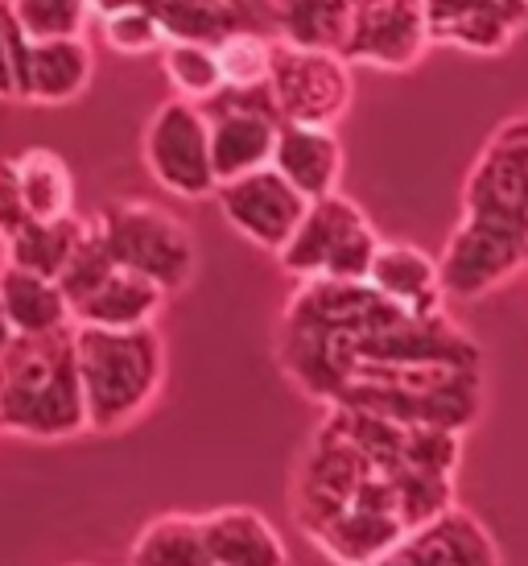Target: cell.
<instances>
[{"label": "cell", "mask_w": 528, "mask_h": 566, "mask_svg": "<svg viewBox=\"0 0 528 566\" xmlns=\"http://www.w3.org/2000/svg\"><path fill=\"white\" fill-rule=\"evenodd\" d=\"M140 161L157 187L178 199L190 203L211 199L215 166H211V128L202 104L170 95L140 133Z\"/></svg>", "instance_id": "9c48e42d"}, {"label": "cell", "mask_w": 528, "mask_h": 566, "mask_svg": "<svg viewBox=\"0 0 528 566\" xmlns=\"http://www.w3.org/2000/svg\"><path fill=\"white\" fill-rule=\"evenodd\" d=\"M92 75L95 50L87 42V33L30 38L21 104H30V108H66V104H75L78 95H87Z\"/></svg>", "instance_id": "2e32d148"}, {"label": "cell", "mask_w": 528, "mask_h": 566, "mask_svg": "<svg viewBox=\"0 0 528 566\" xmlns=\"http://www.w3.org/2000/svg\"><path fill=\"white\" fill-rule=\"evenodd\" d=\"M25 54H30V33L17 21L13 4L0 0V104H21Z\"/></svg>", "instance_id": "83f0119b"}, {"label": "cell", "mask_w": 528, "mask_h": 566, "mask_svg": "<svg viewBox=\"0 0 528 566\" xmlns=\"http://www.w3.org/2000/svg\"><path fill=\"white\" fill-rule=\"evenodd\" d=\"M207 128H211V166L219 178L268 166L273 142H277L281 116L273 108L268 87H223L207 104Z\"/></svg>", "instance_id": "5bb4252c"}, {"label": "cell", "mask_w": 528, "mask_h": 566, "mask_svg": "<svg viewBox=\"0 0 528 566\" xmlns=\"http://www.w3.org/2000/svg\"><path fill=\"white\" fill-rule=\"evenodd\" d=\"M30 207L21 199V187H17V170H13V158L0 161V244L9 237H17L25 223H30Z\"/></svg>", "instance_id": "f1b7e54d"}, {"label": "cell", "mask_w": 528, "mask_h": 566, "mask_svg": "<svg viewBox=\"0 0 528 566\" xmlns=\"http://www.w3.org/2000/svg\"><path fill=\"white\" fill-rule=\"evenodd\" d=\"M161 75L170 80L173 95L207 104L215 92H223V71H219L215 42L199 38H170L161 46Z\"/></svg>", "instance_id": "d4e9b609"}, {"label": "cell", "mask_w": 528, "mask_h": 566, "mask_svg": "<svg viewBox=\"0 0 528 566\" xmlns=\"http://www.w3.org/2000/svg\"><path fill=\"white\" fill-rule=\"evenodd\" d=\"M219 71H223V87H264L268 83V63H273V38H264L252 25L228 30L215 38Z\"/></svg>", "instance_id": "484cf974"}, {"label": "cell", "mask_w": 528, "mask_h": 566, "mask_svg": "<svg viewBox=\"0 0 528 566\" xmlns=\"http://www.w3.org/2000/svg\"><path fill=\"white\" fill-rule=\"evenodd\" d=\"M376 249L380 232L368 211L351 195L330 190L306 203L297 228L273 256L297 282H368Z\"/></svg>", "instance_id": "8992f818"}, {"label": "cell", "mask_w": 528, "mask_h": 566, "mask_svg": "<svg viewBox=\"0 0 528 566\" xmlns=\"http://www.w3.org/2000/svg\"><path fill=\"white\" fill-rule=\"evenodd\" d=\"M59 285L71 302V323H87V327H145V323H157L170 302L161 285L112 261L104 244L95 240L92 220L66 269L59 273Z\"/></svg>", "instance_id": "52a82bcc"}, {"label": "cell", "mask_w": 528, "mask_h": 566, "mask_svg": "<svg viewBox=\"0 0 528 566\" xmlns=\"http://www.w3.org/2000/svg\"><path fill=\"white\" fill-rule=\"evenodd\" d=\"M268 166L281 170V178H289L306 199H318V195H330V190L342 187L347 154H342V142L335 128L281 120Z\"/></svg>", "instance_id": "d6986e66"}, {"label": "cell", "mask_w": 528, "mask_h": 566, "mask_svg": "<svg viewBox=\"0 0 528 566\" xmlns=\"http://www.w3.org/2000/svg\"><path fill=\"white\" fill-rule=\"evenodd\" d=\"M264 87L273 95L281 120L335 128L356 99V66L347 63L339 50L294 46V42L277 38Z\"/></svg>", "instance_id": "ba28073f"}, {"label": "cell", "mask_w": 528, "mask_h": 566, "mask_svg": "<svg viewBox=\"0 0 528 566\" xmlns=\"http://www.w3.org/2000/svg\"><path fill=\"white\" fill-rule=\"evenodd\" d=\"M351 21V0H273V25L281 42L314 50H339Z\"/></svg>", "instance_id": "cb8c5ba5"}, {"label": "cell", "mask_w": 528, "mask_h": 566, "mask_svg": "<svg viewBox=\"0 0 528 566\" xmlns=\"http://www.w3.org/2000/svg\"><path fill=\"white\" fill-rule=\"evenodd\" d=\"M0 434L21 442H75L87 434L75 323L46 335H17L0 356Z\"/></svg>", "instance_id": "3957f363"}, {"label": "cell", "mask_w": 528, "mask_h": 566, "mask_svg": "<svg viewBox=\"0 0 528 566\" xmlns=\"http://www.w3.org/2000/svg\"><path fill=\"white\" fill-rule=\"evenodd\" d=\"M0 306L17 335H46L71 327V302L59 277L0 261Z\"/></svg>", "instance_id": "ffe728a7"}, {"label": "cell", "mask_w": 528, "mask_h": 566, "mask_svg": "<svg viewBox=\"0 0 528 566\" xmlns=\"http://www.w3.org/2000/svg\"><path fill=\"white\" fill-rule=\"evenodd\" d=\"M202 521V551L207 566H285L289 551L281 542L277 525L244 504H223L211 513H199Z\"/></svg>", "instance_id": "ac0fdd59"}, {"label": "cell", "mask_w": 528, "mask_h": 566, "mask_svg": "<svg viewBox=\"0 0 528 566\" xmlns=\"http://www.w3.org/2000/svg\"><path fill=\"white\" fill-rule=\"evenodd\" d=\"M75 364L87 434H120L157 406L170 373V352L157 323L145 327L75 323Z\"/></svg>", "instance_id": "277c9868"}, {"label": "cell", "mask_w": 528, "mask_h": 566, "mask_svg": "<svg viewBox=\"0 0 528 566\" xmlns=\"http://www.w3.org/2000/svg\"><path fill=\"white\" fill-rule=\"evenodd\" d=\"M87 232V216H63V220H30L17 237H9L0 244L4 261L33 273L59 277L71 261V252L78 249V240Z\"/></svg>", "instance_id": "7402d4cb"}, {"label": "cell", "mask_w": 528, "mask_h": 566, "mask_svg": "<svg viewBox=\"0 0 528 566\" xmlns=\"http://www.w3.org/2000/svg\"><path fill=\"white\" fill-rule=\"evenodd\" d=\"M528 269V249L496 223L463 216L437 256V277L446 302H479L520 277Z\"/></svg>", "instance_id": "7c38bea8"}, {"label": "cell", "mask_w": 528, "mask_h": 566, "mask_svg": "<svg viewBox=\"0 0 528 566\" xmlns=\"http://www.w3.org/2000/svg\"><path fill=\"white\" fill-rule=\"evenodd\" d=\"M421 4H425V17H430V30H434V42H437L454 21H463L471 9H479L483 0H421Z\"/></svg>", "instance_id": "f546056e"}, {"label": "cell", "mask_w": 528, "mask_h": 566, "mask_svg": "<svg viewBox=\"0 0 528 566\" xmlns=\"http://www.w3.org/2000/svg\"><path fill=\"white\" fill-rule=\"evenodd\" d=\"M13 339H17V331H13V323H9V315H4V306H0V356L9 352Z\"/></svg>", "instance_id": "4dcf8cb0"}, {"label": "cell", "mask_w": 528, "mask_h": 566, "mask_svg": "<svg viewBox=\"0 0 528 566\" xmlns=\"http://www.w3.org/2000/svg\"><path fill=\"white\" fill-rule=\"evenodd\" d=\"M211 199L223 211V220L232 223L235 232L249 240V244H256L261 252H277L289 240V232L297 228L306 203H310L273 166H256V170L219 178Z\"/></svg>", "instance_id": "4fadbf2b"}, {"label": "cell", "mask_w": 528, "mask_h": 566, "mask_svg": "<svg viewBox=\"0 0 528 566\" xmlns=\"http://www.w3.org/2000/svg\"><path fill=\"white\" fill-rule=\"evenodd\" d=\"M133 566H207L199 513H161L145 521L128 546Z\"/></svg>", "instance_id": "603a6c76"}, {"label": "cell", "mask_w": 528, "mask_h": 566, "mask_svg": "<svg viewBox=\"0 0 528 566\" xmlns=\"http://www.w3.org/2000/svg\"><path fill=\"white\" fill-rule=\"evenodd\" d=\"M13 170H17L21 199H25L33 220L75 216V174H71L63 154H54L46 145H33V149L17 154Z\"/></svg>", "instance_id": "44dd1931"}, {"label": "cell", "mask_w": 528, "mask_h": 566, "mask_svg": "<svg viewBox=\"0 0 528 566\" xmlns=\"http://www.w3.org/2000/svg\"><path fill=\"white\" fill-rule=\"evenodd\" d=\"M277 360L302 394L330 406L363 368L483 364V352L451 315H409L368 282H302L281 315Z\"/></svg>", "instance_id": "6da1fadb"}, {"label": "cell", "mask_w": 528, "mask_h": 566, "mask_svg": "<svg viewBox=\"0 0 528 566\" xmlns=\"http://www.w3.org/2000/svg\"><path fill=\"white\" fill-rule=\"evenodd\" d=\"M434 50V30L421 0H351L339 54L351 66L404 75Z\"/></svg>", "instance_id": "8fae6325"}, {"label": "cell", "mask_w": 528, "mask_h": 566, "mask_svg": "<svg viewBox=\"0 0 528 566\" xmlns=\"http://www.w3.org/2000/svg\"><path fill=\"white\" fill-rule=\"evenodd\" d=\"M95 21L104 33V46L116 50V54H154L170 42L149 4H120V9L99 13Z\"/></svg>", "instance_id": "4316f807"}, {"label": "cell", "mask_w": 528, "mask_h": 566, "mask_svg": "<svg viewBox=\"0 0 528 566\" xmlns=\"http://www.w3.org/2000/svg\"><path fill=\"white\" fill-rule=\"evenodd\" d=\"M368 285L409 315H446V290L437 277V256H430L409 240H380L372 269H368Z\"/></svg>", "instance_id": "e0dca14e"}, {"label": "cell", "mask_w": 528, "mask_h": 566, "mask_svg": "<svg viewBox=\"0 0 528 566\" xmlns=\"http://www.w3.org/2000/svg\"><path fill=\"white\" fill-rule=\"evenodd\" d=\"M294 525L330 563H384L397 537L413 525L401 484L359 442L339 406H327L289 488Z\"/></svg>", "instance_id": "7a4b0ae2"}, {"label": "cell", "mask_w": 528, "mask_h": 566, "mask_svg": "<svg viewBox=\"0 0 528 566\" xmlns=\"http://www.w3.org/2000/svg\"><path fill=\"white\" fill-rule=\"evenodd\" d=\"M496 534L466 504L451 501L425 521L409 525L380 566H499Z\"/></svg>", "instance_id": "9a60e30c"}, {"label": "cell", "mask_w": 528, "mask_h": 566, "mask_svg": "<svg viewBox=\"0 0 528 566\" xmlns=\"http://www.w3.org/2000/svg\"><path fill=\"white\" fill-rule=\"evenodd\" d=\"M463 216L496 223L528 249V112L504 120L471 161Z\"/></svg>", "instance_id": "30bf717a"}, {"label": "cell", "mask_w": 528, "mask_h": 566, "mask_svg": "<svg viewBox=\"0 0 528 566\" xmlns=\"http://www.w3.org/2000/svg\"><path fill=\"white\" fill-rule=\"evenodd\" d=\"M92 232L112 261L128 273H140L166 294H178L199 273V240L187 220L149 199H112L95 207Z\"/></svg>", "instance_id": "5b68a950"}]
</instances>
